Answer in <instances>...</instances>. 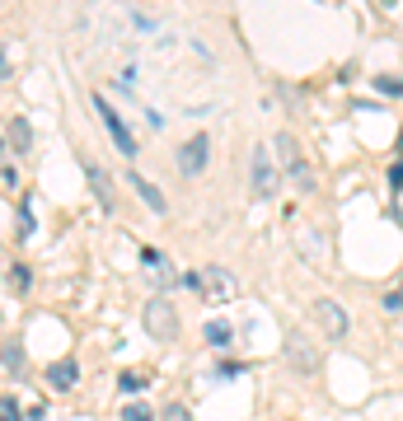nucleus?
I'll list each match as a JSON object with an SVG mask.
<instances>
[{
    "label": "nucleus",
    "instance_id": "obj_6",
    "mask_svg": "<svg viewBox=\"0 0 403 421\" xmlns=\"http://www.w3.org/2000/svg\"><path fill=\"white\" fill-rule=\"evenodd\" d=\"M248 188H253V197H272V192H277V169H272L263 145L253 150V178H248Z\"/></svg>",
    "mask_w": 403,
    "mask_h": 421
},
{
    "label": "nucleus",
    "instance_id": "obj_7",
    "mask_svg": "<svg viewBox=\"0 0 403 421\" xmlns=\"http://www.w3.org/2000/svg\"><path fill=\"white\" fill-rule=\"evenodd\" d=\"M235 290H239L235 272H225V267H206V272H202V295H216V299H235Z\"/></svg>",
    "mask_w": 403,
    "mask_h": 421
},
{
    "label": "nucleus",
    "instance_id": "obj_3",
    "mask_svg": "<svg viewBox=\"0 0 403 421\" xmlns=\"http://www.w3.org/2000/svg\"><path fill=\"white\" fill-rule=\"evenodd\" d=\"M286 366H291L295 375H314V370H319V346H314L300 328L286 333Z\"/></svg>",
    "mask_w": 403,
    "mask_h": 421
},
{
    "label": "nucleus",
    "instance_id": "obj_10",
    "mask_svg": "<svg viewBox=\"0 0 403 421\" xmlns=\"http://www.w3.org/2000/svg\"><path fill=\"white\" fill-rule=\"evenodd\" d=\"M75 379H80V366H75V361H61V366L47 370V384H52V388H70Z\"/></svg>",
    "mask_w": 403,
    "mask_h": 421
},
{
    "label": "nucleus",
    "instance_id": "obj_12",
    "mask_svg": "<svg viewBox=\"0 0 403 421\" xmlns=\"http://www.w3.org/2000/svg\"><path fill=\"white\" fill-rule=\"evenodd\" d=\"M286 174H291V183H295L300 192H310V188H314V174H310V164H305L300 155H295V159H286Z\"/></svg>",
    "mask_w": 403,
    "mask_h": 421
},
{
    "label": "nucleus",
    "instance_id": "obj_19",
    "mask_svg": "<svg viewBox=\"0 0 403 421\" xmlns=\"http://www.w3.org/2000/svg\"><path fill=\"white\" fill-rule=\"evenodd\" d=\"M0 421H19V403L14 398H0Z\"/></svg>",
    "mask_w": 403,
    "mask_h": 421
},
{
    "label": "nucleus",
    "instance_id": "obj_22",
    "mask_svg": "<svg viewBox=\"0 0 403 421\" xmlns=\"http://www.w3.org/2000/svg\"><path fill=\"white\" fill-rule=\"evenodd\" d=\"M384 309H389V314H403V290H394V295H384Z\"/></svg>",
    "mask_w": 403,
    "mask_h": 421
},
{
    "label": "nucleus",
    "instance_id": "obj_2",
    "mask_svg": "<svg viewBox=\"0 0 403 421\" xmlns=\"http://www.w3.org/2000/svg\"><path fill=\"white\" fill-rule=\"evenodd\" d=\"M314 323H319V328H324V337L328 342H342V337L352 333V319H347V309H342V304H337V299H314Z\"/></svg>",
    "mask_w": 403,
    "mask_h": 421
},
{
    "label": "nucleus",
    "instance_id": "obj_20",
    "mask_svg": "<svg viewBox=\"0 0 403 421\" xmlns=\"http://www.w3.org/2000/svg\"><path fill=\"white\" fill-rule=\"evenodd\" d=\"M389 188L403 192V159H394V164H389Z\"/></svg>",
    "mask_w": 403,
    "mask_h": 421
},
{
    "label": "nucleus",
    "instance_id": "obj_5",
    "mask_svg": "<svg viewBox=\"0 0 403 421\" xmlns=\"http://www.w3.org/2000/svg\"><path fill=\"white\" fill-rule=\"evenodd\" d=\"M179 174H188V178H197V174H206V159H211V136H188V141L179 145Z\"/></svg>",
    "mask_w": 403,
    "mask_h": 421
},
{
    "label": "nucleus",
    "instance_id": "obj_18",
    "mask_svg": "<svg viewBox=\"0 0 403 421\" xmlns=\"http://www.w3.org/2000/svg\"><path fill=\"white\" fill-rule=\"evenodd\" d=\"M159 421H192V412L183 407V403H169V407H164V417H159Z\"/></svg>",
    "mask_w": 403,
    "mask_h": 421
},
{
    "label": "nucleus",
    "instance_id": "obj_1",
    "mask_svg": "<svg viewBox=\"0 0 403 421\" xmlns=\"http://www.w3.org/2000/svg\"><path fill=\"white\" fill-rule=\"evenodd\" d=\"M141 319H146V333L155 337V342H174V337H179V309H174V304H169L164 295L150 299Z\"/></svg>",
    "mask_w": 403,
    "mask_h": 421
},
{
    "label": "nucleus",
    "instance_id": "obj_24",
    "mask_svg": "<svg viewBox=\"0 0 403 421\" xmlns=\"http://www.w3.org/2000/svg\"><path fill=\"white\" fill-rule=\"evenodd\" d=\"M380 89H384V94H399V89H403V80H394V75H380Z\"/></svg>",
    "mask_w": 403,
    "mask_h": 421
},
{
    "label": "nucleus",
    "instance_id": "obj_27",
    "mask_svg": "<svg viewBox=\"0 0 403 421\" xmlns=\"http://www.w3.org/2000/svg\"><path fill=\"white\" fill-rule=\"evenodd\" d=\"M399 150H403V136H399Z\"/></svg>",
    "mask_w": 403,
    "mask_h": 421
},
{
    "label": "nucleus",
    "instance_id": "obj_26",
    "mask_svg": "<svg viewBox=\"0 0 403 421\" xmlns=\"http://www.w3.org/2000/svg\"><path fill=\"white\" fill-rule=\"evenodd\" d=\"M10 75V61H5V52H0V80Z\"/></svg>",
    "mask_w": 403,
    "mask_h": 421
},
{
    "label": "nucleus",
    "instance_id": "obj_14",
    "mask_svg": "<svg viewBox=\"0 0 403 421\" xmlns=\"http://www.w3.org/2000/svg\"><path fill=\"white\" fill-rule=\"evenodd\" d=\"M5 370H10V375H23V342L19 337L5 342Z\"/></svg>",
    "mask_w": 403,
    "mask_h": 421
},
{
    "label": "nucleus",
    "instance_id": "obj_8",
    "mask_svg": "<svg viewBox=\"0 0 403 421\" xmlns=\"http://www.w3.org/2000/svg\"><path fill=\"white\" fill-rule=\"evenodd\" d=\"M127 183H132V188H136V197L146 201V206H150V210H155V215H164V210H169V201H164V192H159V188H155V183H150V178H146V174H136V169H132V174H127Z\"/></svg>",
    "mask_w": 403,
    "mask_h": 421
},
{
    "label": "nucleus",
    "instance_id": "obj_17",
    "mask_svg": "<svg viewBox=\"0 0 403 421\" xmlns=\"http://www.w3.org/2000/svg\"><path fill=\"white\" fill-rule=\"evenodd\" d=\"M141 384H146V379H141V375H132V370H122V375H117V388H122V393H136Z\"/></svg>",
    "mask_w": 403,
    "mask_h": 421
},
{
    "label": "nucleus",
    "instance_id": "obj_9",
    "mask_svg": "<svg viewBox=\"0 0 403 421\" xmlns=\"http://www.w3.org/2000/svg\"><path fill=\"white\" fill-rule=\"evenodd\" d=\"M85 178H90V188L103 197V210H117V197H112V178L103 174L99 164H85Z\"/></svg>",
    "mask_w": 403,
    "mask_h": 421
},
{
    "label": "nucleus",
    "instance_id": "obj_15",
    "mask_svg": "<svg viewBox=\"0 0 403 421\" xmlns=\"http://www.w3.org/2000/svg\"><path fill=\"white\" fill-rule=\"evenodd\" d=\"M10 290L14 295H28V290H33V272H28V267H10Z\"/></svg>",
    "mask_w": 403,
    "mask_h": 421
},
{
    "label": "nucleus",
    "instance_id": "obj_23",
    "mask_svg": "<svg viewBox=\"0 0 403 421\" xmlns=\"http://www.w3.org/2000/svg\"><path fill=\"white\" fill-rule=\"evenodd\" d=\"M183 286H188V290H197V295H202V272H183Z\"/></svg>",
    "mask_w": 403,
    "mask_h": 421
},
{
    "label": "nucleus",
    "instance_id": "obj_13",
    "mask_svg": "<svg viewBox=\"0 0 403 421\" xmlns=\"http://www.w3.org/2000/svg\"><path fill=\"white\" fill-rule=\"evenodd\" d=\"M10 145H14V150H28V145H33V127L23 122V117H14V122H10Z\"/></svg>",
    "mask_w": 403,
    "mask_h": 421
},
{
    "label": "nucleus",
    "instance_id": "obj_25",
    "mask_svg": "<svg viewBox=\"0 0 403 421\" xmlns=\"http://www.w3.org/2000/svg\"><path fill=\"white\" fill-rule=\"evenodd\" d=\"M141 262H146V267H159V248H141Z\"/></svg>",
    "mask_w": 403,
    "mask_h": 421
},
{
    "label": "nucleus",
    "instance_id": "obj_16",
    "mask_svg": "<svg viewBox=\"0 0 403 421\" xmlns=\"http://www.w3.org/2000/svg\"><path fill=\"white\" fill-rule=\"evenodd\" d=\"M122 421H150V407H146L141 398H136V403H127V407H122Z\"/></svg>",
    "mask_w": 403,
    "mask_h": 421
},
{
    "label": "nucleus",
    "instance_id": "obj_11",
    "mask_svg": "<svg viewBox=\"0 0 403 421\" xmlns=\"http://www.w3.org/2000/svg\"><path fill=\"white\" fill-rule=\"evenodd\" d=\"M202 337H206V346H230V337H235V333H230V323H225V319H211L206 328H202Z\"/></svg>",
    "mask_w": 403,
    "mask_h": 421
},
{
    "label": "nucleus",
    "instance_id": "obj_21",
    "mask_svg": "<svg viewBox=\"0 0 403 421\" xmlns=\"http://www.w3.org/2000/svg\"><path fill=\"white\" fill-rule=\"evenodd\" d=\"M19 234H23V239L33 234V215H28V206H19Z\"/></svg>",
    "mask_w": 403,
    "mask_h": 421
},
{
    "label": "nucleus",
    "instance_id": "obj_4",
    "mask_svg": "<svg viewBox=\"0 0 403 421\" xmlns=\"http://www.w3.org/2000/svg\"><path fill=\"white\" fill-rule=\"evenodd\" d=\"M94 112H99V122L108 127L112 145H117V150H122L127 159H136V136L127 132V122H122V117H117V112H112V103H108V99H99V94H94Z\"/></svg>",
    "mask_w": 403,
    "mask_h": 421
}]
</instances>
